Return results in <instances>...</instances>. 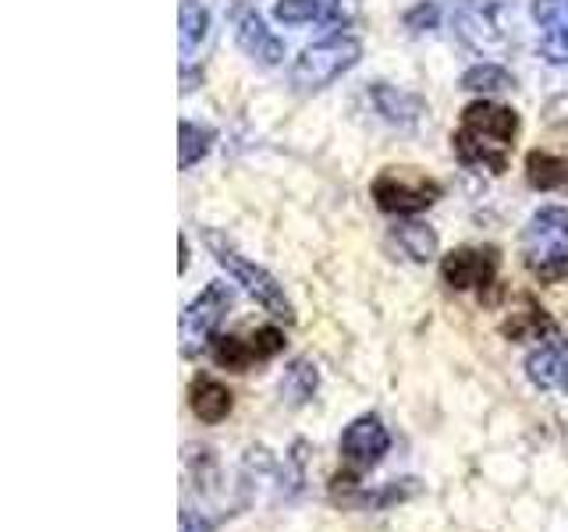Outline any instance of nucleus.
Segmentation results:
<instances>
[{"mask_svg":"<svg viewBox=\"0 0 568 532\" xmlns=\"http://www.w3.org/2000/svg\"><path fill=\"white\" fill-rule=\"evenodd\" d=\"M274 18L284 25H310L342 18V0H277Z\"/></svg>","mask_w":568,"mask_h":532,"instance_id":"15","label":"nucleus"},{"mask_svg":"<svg viewBox=\"0 0 568 532\" xmlns=\"http://www.w3.org/2000/svg\"><path fill=\"white\" fill-rule=\"evenodd\" d=\"M455 29L473 50L508 47V0H469L455 14Z\"/></svg>","mask_w":568,"mask_h":532,"instance_id":"7","label":"nucleus"},{"mask_svg":"<svg viewBox=\"0 0 568 532\" xmlns=\"http://www.w3.org/2000/svg\"><path fill=\"white\" fill-rule=\"evenodd\" d=\"M206 29H210L206 8L195 4V0H182V53L185 58H192V53L203 47Z\"/></svg>","mask_w":568,"mask_h":532,"instance_id":"21","label":"nucleus"},{"mask_svg":"<svg viewBox=\"0 0 568 532\" xmlns=\"http://www.w3.org/2000/svg\"><path fill=\"white\" fill-rule=\"evenodd\" d=\"M526 177H529V185H532V188H540V192L568 188V160L532 150V153L526 156Z\"/></svg>","mask_w":568,"mask_h":532,"instance_id":"17","label":"nucleus"},{"mask_svg":"<svg viewBox=\"0 0 568 532\" xmlns=\"http://www.w3.org/2000/svg\"><path fill=\"white\" fill-rule=\"evenodd\" d=\"M523 259L532 277L547 284L568 277V209L544 206L523 231Z\"/></svg>","mask_w":568,"mask_h":532,"instance_id":"2","label":"nucleus"},{"mask_svg":"<svg viewBox=\"0 0 568 532\" xmlns=\"http://www.w3.org/2000/svg\"><path fill=\"white\" fill-rule=\"evenodd\" d=\"M182 532H210V525L203 519H195L192 511H182Z\"/></svg>","mask_w":568,"mask_h":532,"instance_id":"25","label":"nucleus"},{"mask_svg":"<svg viewBox=\"0 0 568 532\" xmlns=\"http://www.w3.org/2000/svg\"><path fill=\"white\" fill-rule=\"evenodd\" d=\"M532 22L540 25V53L550 64H568V4L532 0Z\"/></svg>","mask_w":568,"mask_h":532,"instance_id":"11","label":"nucleus"},{"mask_svg":"<svg viewBox=\"0 0 568 532\" xmlns=\"http://www.w3.org/2000/svg\"><path fill=\"white\" fill-rule=\"evenodd\" d=\"M231 309V288L221 280H213L203 288L200 298L189 301V309L182 313V355H200L213 337H217L221 319Z\"/></svg>","mask_w":568,"mask_h":532,"instance_id":"6","label":"nucleus"},{"mask_svg":"<svg viewBox=\"0 0 568 532\" xmlns=\"http://www.w3.org/2000/svg\"><path fill=\"white\" fill-rule=\"evenodd\" d=\"M206 245H210V253L217 256V263L231 274V280H239L266 313H271L274 319H284V324H295V309H292V301H288V295H284V288L277 284L274 274H266L263 266L248 263L224 235H217V231H206Z\"/></svg>","mask_w":568,"mask_h":532,"instance_id":"3","label":"nucleus"},{"mask_svg":"<svg viewBox=\"0 0 568 532\" xmlns=\"http://www.w3.org/2000/svg\"><path fill=\"white\" fill-rule=\"evenodd\" d=\"M359 58L363 43L355 35H331V40H320L298 53V61L292 64V82L302 93H316V89H324L334 79H342L345 71H352Z\"/></svg>","mask_w":568,"mask_h":532,"instance_id":"4","label":"nucleus"},{"mask_svg":"<svg viewBox=\"0 0 568 532\" xmlns=\"http://www.w3.org/2000/svg\"><path fill=\"white\" fill-rule=\"evenodd\" d=\"M515 135H519V114H515L511 106L479 100L462 111V121L452 135V146L466 167H484L490 174H505L511 164Z\"/></svg>","mask_w":568,"mask_h":532,"instance_id":"1","label":"nucleus"},{"mask_svg":"<svg viewBox=\"0 0 568 532\" xmlns=\"http://www.w3.org/2000/svg\"><path fill=\"white\" fill-rule=\"evenodd\" d=\"M284 348V334L277 327H260L248 337H235V334H221L213 337V362L231 369V372H245L248 366L274 359V355Z\"/></svg>","mask_w":568,"mask_h":532,"instance_id":"9","label":"nucleus"},{"mask_svg":"<svg viewBox=\"0 0 568 532\" xmlns=\"http://www.w3.org/2000/svg\"><path fill=\"white\" fill-rule=\"evenodd\" d=\"M369 96H373V103H377V111L395 124H416L423 117V100L398 93L395 85H373Z\"/></svg>","mask_w":568,"mask_h":532,"instance_id":"16","label":"nucleus"},{"mask_svg":"<svg viewBox=\"0 0 568 532\" xmlns=\"http://www.w3.org/2000/svg\"><path fill=\"white\" fill-rule=\"evenodd\" d=\"M395 242H398L402 253L408 259H416V263L434 259V253H437V235L426 224H398L395 227Z\"/></svg>","mask_w":568,"mask_h":532,"instance_id":"19","label":"nucleus"},{"mask_svg":"<svg viewBox=\"0 0 568 532\" xmlns=\"http://www.w3.org/2000/svg\"><path fill=\"white\" fill-rule=\"evenodd\" d=\"M511 85H515L511 75L497 64H476L462 75V89H469V93H497V89H511Z\"/></svg>","mask_w":568,"mask_h":532,"instance_id":"23","label":"nucleus"},{"mask_svg":"<svg viewBox=\"0 0 568 532\" xmlns=\"http://www.w3.org/2000/svg\"><path fill=\"white\" fill-rule=\"evenodd\" d=\"M373 200L384 213H423L440 200V182L426 177L416 167H387L373 177Z\"/></svg>","mask_w":568,"mask_h":532,"instance_id":"5","label":"nucleus"},{"mask_svg":"<svg viewBox=\"0 0 568 532\" xmlns=\"http://www.w3.org/2000/svg\"><path fill=\"white\" fill-rule=\"evenodd\" d=\"M182 156H178V167L189 171L192 164H200V160L210 153L213 146V132L210 129H200V124H192V121H182Z\"/></svg>","mask_w":568,"mask_h":532,"instance_id":"22","label":"nucleus"},{"mask_svg":"<svg viewBox=\"0 0 568 532\" xmlns=\"http://www.w3.org/2000/svg\"><path fill=\"white\" fill-rule=\"evenodd\" d=\"M526 377L540 390L568 395V341H547L526 359Z\"/></svg>","mask_w":568,"mask_h":532,"instance_id":"12","label":"nucleus"},{"mask_svg":"<svg viewBox=\"0 0 568 532\" xmlns=\"http://www.w3.org/2000/svg\"><path fill=\"white\" fill-rule=\"evenodd\" d=\"M316 366L310 359H298L288 366V372H284V380H281V395L288 398L292 405H302V401H310L316 395Z\"/></svg>","mask_w":568,"mask_h":532,"instance_id":"20","label":"nucleus"},{"mask_svg":"<svg viewBox=\"0 0 568 532\" xmlns=\"http://www.w3.org/2000/svg\"><path fill=\"white\" fill-rule=\"evenodd\" d=\"M550 330H555V324H550V316L532 298H523V309L511 313V319L505 324V334L511 341H532V337H544Z\"/></svg>","mask_w":568,"mask_h":532,"instance_id":"18","label":"nucleus"},{"mask_svg":"<svg viewBox=\"0 0 568 532\" xmlns=\"http://www.w3.org/2000/svg\"><path fill=\"white\" fill-rule=\"evenodd\" d=\"M497 270H501V253L494 245H462L440 263V277L455 291H484L497 280Z\"/></svg>","mask_w":568,"mask_h":532,"instance_id":"8","label":"nucleus"},{"mask_svg":"<svg viewBox=\"0 0 568 532\" xmlns=\"http://www.w3.org/2000/svg\"><path fill=\"white\" fill-rule=\"evenodd\" d=\"M239 47L260 64H281L284 58V43L263 25V18L256 11H245L239 18Z\"/></svg>","mask_w":568,"mask_h":532,"instance_id":"13","label":"nucleus"},{"mask_svg":"<svg viewBox=\"0 0 568 532\" xmlns=\"http://www.w3.org/2000/svg\"><path fill=\"white\" fill-rule=\"evenodd\" d=\"M387 448H390V437H387L384 422L377 416L352 419L342 433V458H345V466L355 472H366L373 466H381Z\"/></svg>","mask_w":568,"mask_h":532,"instance_id":"10","label":"nucleus"},{"mask_svg":"<svg viewBox=\"0 0 568 532\" xmlns=\"http://www.w3.org/2000/svg\"><path fill=\"white\" fill-rule=\"evenodd\" d=\"M189 405L200 422H221L227 419L231 405H235V398H231V390L224 383H217L213 377H195L192 387H189Z\"/></svg>","mask_w":568,"mask_h":532,"instance_id":"14","label":"nucleus"},{"mask_svg":"<svg viewBox=\"0 0 568 532\" xmlns=\"http://www.w3.org/2000/svg\"><path fill=\"white\" fill-rule=\"evenodd\" d=\"M405 22H408V29H416V32H423V29H430L434 22H437V8H416V11H408V18H405Z\"/></svg>","mask_w":568,"mask_h":532,"instance_id":"24","label":"nucleus"}]
</instances>
